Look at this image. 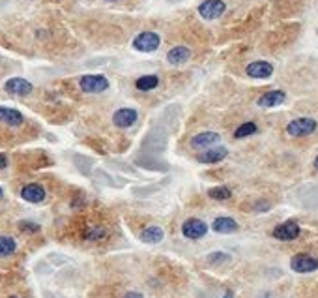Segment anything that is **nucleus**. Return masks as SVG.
<instances>
[{
    "label": "nucleus",
    "mask_w": 318,
    "mask_h": 298,
    "mask_svg": "<svg viewBox=\"0 0 318 298\" xmlns=\"http://www.w3.org/2000/svg\"><path fill=\"white\" fill-rule=\"evenodd\" d=\"M79 86L81 90L87 94H100L109 88V79L105 75H83Z\"/></svg>",
    "instance_id": "nucleus-1"
},
{
    "label": "nucleus",
    "mask_w": 318,
    "mask_h": 298,
    "mask_svg": "<svg viewBox=\"0 0 318 298\" xmlns=\"http://www.w3.org/2000/svg\"><path fill=\"white\" fill-rule=\"evenodd\" d=\"M161 43L159 34L155 32H140L135 40H133V49H137L140 53H152L155 51Z\"/></svg>",
    "instance_id": "nucleus-2"
},
{
    "label": "nucleus",
    "mask_w": 318,
    "mask_h": 298,
    "mask_svg": "<svg viewBox=\"0 0 318 298\" xmlns=\"http://www.w3.org/2000/svg\"><path fill=\"white\" fill-rule=\"evenodd\" d=\"M314 130H316V120L312 118H296L286 126V132L292 137H305L311 135Z\"/></svg>",
    "instance_id": "nucleus-3"
},
{
    "label": "nucleus",
    "mask_w": 318,
    "mask_h": 298,
    "mask_svg": "<svg viewBox=\"0 0 318 298\" xmlns=\"http://www.w3.org/2000/svg\"><path fill=\"white\" fill-rule=\"evenodd\" d=\"M225 2L223 0H204L199 6V15L206 21H213L225 14Z\"/></svg>",
    "instance_id": "nucleus-4"
},
{
    "label": "nucleus",
    "mask_w": 318,
    "mask_h": 298,
    "mask_svg": "<svg viewBox=\"0 0 318 298\" xmlns=\"http://www.w3.org/2000/svg\"><path fill=\"white\" fill-rule=\"evenodd\" d=\"M182 232H184V236L186 239H191V240H199L202 239L206 232H208V225H206L202 219L199 218H189L187 221H184V225H182Z\"/></svg>",
    "instance_id": "nucleus-5"
},
{
    "label": "nucleus",
    "mask_w": 318,
    "mask_h": 298,
    "mask_svg": "<svg viewBox=\"0 0 318 298\" xmlns=\"http://www.w3.org/2000/svg\"><path fill=\"white\" fill-rule=\"evenodd\" d=\"M290 266L294 272H299V274H307V272H314L318 268V259L312 257V255H305V253H299L296 257H292Z\"/></svg>",
    "instance_id": "nucleus-6"
},
{
    "label": "nucleus",
    "mask_w": 318,
    "mask_h": 298,
    "mask_svg": "<svg viewBox=\"0 0 318 298\" xmlns=\"http://www.w3.org/2000/svg\"><path fill=\"white\" fill-rule=\"evenodd\" d=\"M246 73L253 79H268L273 73V66L270 62H266V60H257V62H251L247 66Z\"/></svg>",
    "instance_id": "nucleus-7"
},
{
    "label": "nucleus",
    "mask_w": 318,
    "mask_h": 298,
    "mask_svg": "<svg viewBox=\"0 0 318 298\" xmlns=\"http://www.w3.org/2000/svg\"><path fill=\"white\" fill-rule=\"evenodd\" d=\"M137 111L131 109V107H122L116 113L113 114V122L118 128H131L135 122H137Z\"/></svg>",
    "instance_id": "nucleus-8"
},
{
    "label": "nucleus",
    "mask_w": 318,
    "mask_h": 298,
    "mask_svg": "<svg viewBox=\"0 0 318 298\" xmlns=\"http://www.w3.org/2000/svg\"><path fill=\"white\" fill-rule=\"evenodd\" d=\"M273 236L277 240H294L299 236V225L296 221H285L273 229Z\"/></svg>",
    "instance_id": "nucleus-9"
},
{
    "label": "nucleus",
    "mask_w": 318,
    "mask_h": 298,
    "mask_svg": "<svg viewBox=\"0 0 318 298\" xmlns=\"http://www.w3.org/2000/svg\"><path fill=\"white\" fill-rule=\"evenodd\" d=\"M6 92L10 94H15V96H28V94L32 92V83H28L27 79H21V77H14V79L6 81Z\"/></svg>",
    "instance_id": "nucleus-10"
},
{
    "label": "nucleus",
    "mask_w": 318,
    "mask_h": 298,
    "mask_svg": "<svg viewBox=\"0 0 318 298\" xmlns=\"http://www.w3.org/2000/svg\"><path fill=\"white\" fill-rule=\"evenodd\" d=\"M286 94L283 90H270V92L262 94L259 98V107H264V109H270V107H277L285 101Z\"/></svg>",
    "instance_id": "nucleus-11"
},
{
    "label": "nucleus",
    "mask_w": 318,
    "mask_h": 298,
    "mask_svg": "<svg viewBox=\"0 0 318 298\" xmlns=\"http://www.w3.org/2000/svg\"><path fill=\"white\" fill-rule=\"evenodd\" d=\"M23 114L17 111V109H12V107H0V122L6 124V126L17 128L23 124Z\"/></svg>",
    "instance_id": "nucleus-12"
},
{
    "label": "nucleus",
    "mask_w": 318,
    "mask_h": 298,
    "mask_svg": "<svg viewBox=\"0 0 318 298\" xmlns=\"http://www.w3.org/2000/svg\"><path fill=\"white\" fill-rule=\"evenodd\" d=\"M189 58H191V51L184 45L173 47V49L169 51V54H167L169 64H173V66H182V64H186Z\"/></svg>",
    "instance_id": "nucleus-13"
},
{
    "label": "nucleus",
    "mask_w": 318,
    "mask_h": 298,
    "mask_svg": "<svg viewBox=\"0 0 318 298\" xmlns=\"http://www.w3.org/2000/svg\"><path fill=\"white\" fill-rule=\"evenodd\" d=\"M21 197L28 203H41L45 199V190L40 184H28L21 190Z\"/></svg>",
    "instance_id": "nucleus-14"
},
{
    "label": "nucleus",
    "mask_w": 318,
    "mask_h": 298,
    "mask_svg": "<svg viewBox=\"0 0 318 298\" xmlns=\"http://www.w3.org/2000/svg\"><path fill=\"white\" fill-rule=\"evenodd\" d=\"M219 139H221V137H219V133H215V132H202V133H197V135L193 137L191 146H193V148H206V146L215 145Z\"/></svg>",
    "instance_id": "nucleus-15"
},
{
    "label": "nucleus",
    "mask_w": 318,
    "mask_h": 298,
    "mask_svg": "<svg viewBox=\"0 0 318 298\" xmlns=\"http://www.w3.org/2000/svg\"><path fill=\"white\" fill-rule=\"evenodd\" d=\"M226 154H228V150L223 148V146H219V148H208L206 152L199 154L197 159H199L200 163H217V161L226 158Z\"/></svg>",
    "instance_id": "nucleus-16"
},
{
    "label": "nucleus",
    "mask_w": 318,
    "mask_h": 298,
    "mask_svg": "<svg viewBox=\"0 0 318 298\" xmlns=\"http://www.w3.org/2000/svg\"><path fill=\"white\" fill-rule=\"evenodd\" d=\"M163 236H165V232H163V229L157 225L146 227L144 231L140 232V240L146 242V244H159V242L163 240Z\"/></svg>",
    "instance_id": "nucleus-17"
},
{
    "label": "nucleus",
    "mask_w": 318,
    "mask_h": 298,
    "mask_svg": "<svg viewBox=\"0 0 318 298\" xmlns=\"http://www.w3.org/2000/svg\"><path fill=\"white\" fill-rule=\"evenodd\" d=\"M212 229L219 234H230V232L238 231V223L232 218H217L212 223Z\"/></svg>",
    "instance_id": "nucleus-18"
},
{
    "label": "nucleus",
    "mask_w": 318,
    "mask_h": 298,
    "mask_svg": "<svg viewBox=\"0 0 318 298\" xmlns=\"http://www.w3.org/2000/svg\"><path fill=\"white\" fill-rule=\"evenodd\" d=\"M157 85H159L157 75H142V77H139L137 83H135V86H137L139 90H142V92L153 90V88H157Z\"/></svg>",
    "instance_id": "nucleus-19"
},
{
    "label": "nucleus",
    "mask_w": 318,
    "mask_h": 298,
    "mask_svg": "<svg viewBox=\"0 0 318 298\" xmlns=\"http://www.w3.org/2000/svg\"><path fill=\"white\" fill-rule=\"evenodd\" d=\"M17 250V242L12 236H0V257H8Z\"/></svg>",
    "instance_id": "nucleus-20"
},
{
    "label": "nucleus",
    "mask_w": 318,
    "mask_h": 298,
    "mask_svg": "<svg viewBox=\"0 0 318 298\" xmlns=\"http://www.w3.org/2000/svg\"><path fill=\"white\" fill-rule=\"evenodd\" d=\"M230 195H232V192L226 188V186H217V188L208 190V197L215 199V201H226V199H230Z\"/></svg>",
    "instance_id": "nucleus-21"
},
{
    "label": "nucleus",
    "mask_w": 318,
    "mask_h": 298,
    "mask_svg": "<svg viewBox=\"0 0 318 298\" xmlns=\"http://www.w3.org/2000/svg\"><path fill=\"white\" fill-rule=\"evenodd\" d=\"M253 133H257V124H255V122H246V124H242V126L234 132V137H236V139H244V137H249Z\"/></svg>",
    "instance_id": "nucleus-22"
},
{
    "label": "nucleus",
    "mask_w": 318,
    "mask_h": 298,
    "mask_svg": "<svg viewBox=\"0 0 318 298\" xmlns=\"http://www.w3.org/2000/svg\"><path fill=\"white\" fill-rule=\"evenodd\" d=\"M87 236L90 240H98V239H101V236H105V229L96 227V229H94V232H87Z\"/></svg>",
    "instance_id": "nucleus-23"
},
{
    "label": "nucleus",
    "mask_w": 318,
    "mask_h": 298,
    "mask_svg": "<svg viewBox=\"0 0 318 298\" xmlns=\"http://www.w3.org/2000/svg\"><path fill=\"white\" fill-rule=\"evenodd\" d=\"M8 165V159H6V156L4 154H0V169H4V167Z\"/></svg>",
    "instance_id": "nucleus-24"
},
{
    "label": "nucleus",
    "mask_w": 318,
    "mask_h": 298,
    "mask_svg": "<svg viewBox=\"0 0 318 298\" xmlns=\"http://www.w3.org/2000/svg\"><path fill=\"white\" fill-rule=\"evenodd\" d=\"M124 298H144V296H142L140 292H127V294H126Z\"/></svg>",
    "instance_id": "nucleus-25"
},
{
    "label": "nucleus",
    "mask_w": 318,
    "mask_h": 298,
    "mask_svg": "<svg viewBox=\"0 0 318 298\" xmlns=\"http://www.w3.org/2000/svg\"><path fill=\"white\" fill-rule=\"evenodd\" d=\"M223 298H234V294H232V291H228Z\"/></svg>",
    "instance_id": "nucleus-26"
},
{
    "label": "nucleus",
    "mask_w": 318,
    "mask_h": 298,
    "mask_svg": "<svg viewBox=\"0 0 318 298\" xmlns=\"http://www.w3.org/2000/svg\"><path fill=\"white\" fill-rule=\"evenodd\" d=\"M314 167L318 169V156H316V159H314Z\"/></svg>",
    "instance_id": "nucleus-27"
},
{
    "label": "nucleus",
    "mask_w": 318,
    "mask_h": 298,
    "mask_svg": "<svg viewBox=\"0 0 318 298\" xmlns=\"http://www.w3.org/2000/svg\"><path fill=\"white\" fill-rule=\"evenodd\" d=\"M2 195H4V192H2V188H0V199H2Z\"/></svg>",
    "instance_id": "nucleus-28"
},
{
    "label": "nucleus",
    "mask_w": 318,
    "mask_h": 298,
    "mask_svg": "<svg viewBox=\"0 0 318 298\" xmlns=\"http://www.w3.org/2000/svg\"><path fill=\"white\" fill-rule=\"evenodd\" d=\"M107 2H118V0H107Z\"/></svg>",
    "instance_id": "nucleus-29"
},
{
    "label": "nucleus",
    "mask_w": 318,
    "mask_h": 298,
    "mask_svg": "<svg viewBox=\"0 0 318 298\" xmlns=\"http://www.w3.org/2000/svg\"><path fill=\"white\" fill-rule=\"evenodd\" d=\"M10 298H17V296H10Z\"/></svg>",
    "instance_id": "nucleus-30"
}]
</instances>
